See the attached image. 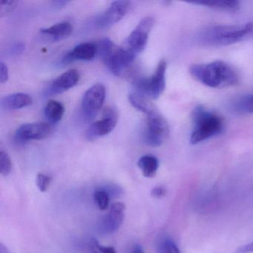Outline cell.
<instances>
[{
	"label": "cell",
	"instance_id": "obj_7",
	"mask_svg": "<svg viewBox=\"0 0 253 253\" xmlns=\"http://www.w3.org/2000/svg\"><path fill=\"white\" fill-rule=\"evenodd\" d=\"M106 94V87L102 84H95L85 91L81 104V115L84 120L90 121L95 118L104 104Z\"/></svg>",
	"mask_w": 253,
	"mask_h": 253
},
{
	"label": "cell",
	"instance_id": "obj_32",
	"mask_svg": "<svg viewBox=\"0 0 253 253\" xmlns=\"http://www.w3.org/2000/svg\"><path fill=\"white\" fill-rule=\"evenodd\" d=\"M24 49L25 44L23 43V42H17V43L12 45L11 50H10V53L12 55H18V54H22Z\"/></svg>",
	"mask_w": 253,
	"mask_h": 253
},
{
	"label": "cell",
	"instance_id": "obj_9",
	"mask_svg": "<svg viewBox=\"0 0 253 253\" xmlns=\"http://www.w3.org/2000/svg\"><path fill=\"white\" fill-rule=\"evenodd\" d=\"M132 4L129 1L119 0L112 2L109 8L99 16L95 21L98 29H108L121 21L131 10Z\"/></svg>",
	"mask_w": 253,
	"mask_h": 253
},
{
	"label": "cell",
	"instance_id": "obj_15",
	"mask_svg": "<svg viewBox=\"0 0 253 253\" xmlns=\"http://www.w3.org/2000/svg\"><path fill=\"white\" fill-rule=\"evenodd\" d=\"M73 32V27L69 22H61L51 27L41 29L42 35L47 37L50 41L57 42L69 38Z\"/></svg>",
	"mask_w": 253,
	"mask_h": 253
},
{
	"label": "cell",
	"instance_id": "obj_31",
	"mask_svg": "<svg viewBox=\"0 0 253 253\" xmlns=\"http://www.w3.org/2000/svg\"><path fill=\"white\" fill-rule=\"evenodd\" d=\"M166 194H167V189L162 186H155L151 191L152 196L158 199L165 196Z\"/></svg>",
	"mask_w": 253,
	"mask_h": 253
},
{
	"label": "cell",
	"instance_id": "obj_30",
	"mask_svg": "<svg viewBox=\"0 0 253 253\" xmlns=\"http://www.w3.org/2000/svg\"><path fill=\"white\" fill-rule=\"evenodd\" d=\"M8 77H9V74H8V67L2 61L0 63V83L2 84H5L8 81Z\"/></svg>",
	"mask_w": 253,
	"mask_h": 253
},
{
	"label": "cell",
	"instance_id": "obj_14",
	"mask_svg": "<svg viewBox=\"0 0 253 253\" xmlns=\"http://www.w3.org/2000/svg\"><path fill=\"white\" fill-rule=\"evenodd\" d=\"M97 56V48L94 42H83L68 52L61 60L63 65L70 64L76 60H91Z\"/></svg>",
	"mask_w": 253,
	"mask_h": 253
},
{
	"label": "cell",
	"instance_id": "obj_22",
	"mask_svg": "<svg viewBox=\"0 0 253 253\" xmlns=\"http://www.w3.org/2000/svg\"><path fill=\"white\" fill-rule=\"evenodd\" d=\"M158 253H181L177 244L169 236H162L157 244Z\"/></svg>",
	"mask_w": 253,
	"mask_h": 253
},
{
	"label": "cell",
	"instance_id": "obj_21",
	"mask_svg": "<svg viewBox=\"0 0 253 253\" xmlns=\"http://www.w3.org/2000/svg\"><path fill=\"white\" fill-rule=\"evenodd\" d=\"M197 5H202L211 9L217 11L236 12L239 10L240 2L236 0H226V1H217V2H193Z\"/></svg>",
	"mask_w": 253,
	"mask_h": 253
},
{
	"label": "cell",
	"instance_id": "obj_1",
	"mask_svg": "<svg viewBox=\"0 0 253 253\" xmlns=\"http://www.w3.org/2000/svg\"><path fill=\"white\" fill-rule=\"evenodd\" d=\"M253 38V22L242 25H214L200 31L194 42L200 46L232 45Z\"/></svg>",
	"mask_w": 253,
	"mask_h": 253
},
{
	"label": "cell",
	"instance_id": "obj_34",
	"mask_svg": "<svg viewBox=\"0 0 253 253\" xmlns=\"http://www.w3.org/2000/svg\"><path fill=\"white\" fill-rule=\"evenodd\" d=\"M131 253H145V252L140 246L137 245L131 250Z\"/></svg>",
	"mask_w": 253,
	"mask_h": 253
},
{
	"label": "cell",
	"instance_id": "obj_28",
	"mask_svg": "<svg viewBox=\"0 0 253 253\" xmlns=\"http://www.w3.org/2000/svg\"><path fill=\"white\" fill-rule=\"evenodd\" d=\"M18 3L17 1H2L0 5V16L3 17L11 14L17 8Z\"/></svg>",
	"mask_w": 253,
	"mask_h": 253
},
{
	"label": "cell",
	"instance_id": "obj_16",
	"mask_svg": "<svg viewBox=\"0 0 253 253\" xmlns=\"http://www.w3.org/2000/svg\"><path fill=\"white\" fill-rule=\"evenodd\" d=\"M32 97L25 93H15L3 97L1 105L6 110H17L32 105Z\"/></svg>",
	"mask_w": 253,
	"mask_h": 253
},
{
	"label": "cell",
	"instance_id": "obj_25",
	"mask_svg": "<svg viewBox=\"0 0 253 253\" xmlns=\"http://www.w3.org/2000/svg\"><path fill=\"white\" fill-rule=\"evenodd\" d=\"M12 169V163L8 154L1 149L0 150V173L3 177H6Z\"/></svg>",
	"mask_w": 253,
	"mask_h": 253
},
{
	"label": "cell",
	"instance_id": "obj_2",
	"mask_svg": "<svg viewBox=\"0 0 253 253\" xmlns=\"http://www.w3.org/2000/svg\"><path fill=\"white\" fill-rule=\"evenodd\" d=\"M189 73L195 81L212 88L233 86L239 81V76L235 69L221 60L192 65Z\"/></svg>",
	"mask_w": 253,
	"mask_h": 253
},
{
	"label": "cell",
	"instance_id": "obj_11",
	"mask_svg": "<svg viewBox=\"0 0 253 253\" xmlns=\"http://www.w3.org/2000/svg\"><path fill=\"white\" fill-rule=\"evenodd\" d=\"M118 113L112 108H106L103 111V117L102 120L96 121L90 126L87 130L85 137L88 140H95L100 137L106 135L113 131L118 124Z\"/></svg>",
	"mask_w": 253,
	"mask_h": 253
},
{
	"label": "cell",
	"instance_id": "obj_13",
	"mask_svg": "<svg viewBox=\"0 0 253 253\" xmlns=\"http://www.w3.org/2000/svg\"><path fill=\"white\" fill-rule=\"evenodd\" d=\"M80 81V74L76 69H71L54 80L46 89L49 95L61 94L75 87Z\"/></svg>",
	"mask_w": 253,
	"mask_h": 253
},
{
	"label": "cell",
	"instance_id": "obj_12",
	"mask_svg": "<svg viewBox=\"0 0 253 253\" xmlns=\"http://www.w3.org/2000/svg\"><path fill=\"white\" fill-rule=\"evenodd\" d=\"M51 132V126L47 123H33L24 124L16 131L15 139L20 143L32 140H40L48 137Z\"/></svg>",
	"mask_w": 253,
	"mask_h": 253
},
{
	"label": "cell",
	"instance_id": "obj_8",
	"mask_svg": "<svg viewBox=\"0 0 253 253\" xmlns=\"http://www.w3.org/2000/svg\"><path fill=\"white\" fill-rule=\"evenodd\" d=\"M155 25L152 17H147L141 20L135 29L130 34L125 42V47L136 56L138 55L146 48L149 35Z\"/></svg>",
	"mask_w": 253,
	"mask_h": 253
},
{
	"label": "cell",
	"instance_id": "obj_17",
	"mask_svg": "<svg viewBox=\"0 0 253 253\" xmlns=\"http://www.w3.org/2000/svg\"><path fill=\"white\" fill-rule=\"evenodd\" d=\"M137 167L142 171L143 176L152 178L156 175L159 168V161L154 155H146L140 157L137 161Z\"/></svg>",
	"mask_w": 253,
	"mask_h": 253
},
{
	"label": "cell",
	"instance_id": "obj_6",
	"mask_svg": "<svg viewBox=\"0 0 253 253\" xmlns=\"http://www.w3.org/2000/svg\"><path fill=\"white\" fill-rule=\"evenodd\" d=\"M137 56L125 47L115 48L112 54L104 60L112 75L119 78L131 76L133 66Z\"/></svg>",
	"mask_w": 253,
	"mask_h": 253
},
{
	"label": "cell",
	"instance_id": "obj_26",
	"mask_svg": "<svg viewBox=\"0 0 253 253\" xmlns=\"http://www.w3.org/2000/svg\"><path fill=\"white\" fill-rule=\"evenodd\" d=\"M51 181L52 177L46 173L40 172L37 175L36 185L41 192H45L48 190Z\"/></svg>",
	"mask_w": 253,
	"mask_h": 253
},
{
	"label": "cell",
	"instance_id": "obj_24",
	"mask_svg": "<svg viewBox=\"0 0 253 253\" xmlns=\"http://www.w3.org/2000/svg\"><path fill=\"white\" fill-rule=\"evenodd\" d=\"M94 201L96 205L98 207L99 210L101 211H105L108 210L109 207V203H110L111 197L107 192L102 187L98 188L94 191Z\"/></svg>",
	"mask_w": 253,
	"mask_h": 253
},
{
	"label": "cell",
	"instance_id": "obj_23",
	"mask_svg": "<svg viewBox=\"0 0 253 253\" xmlns=\"http://www.w3.org/2000/svg\"><path fill=\"white\" fill-rule=\"evenodd\" d=\"M97 48V56L96 57L101 58L104 61L115 49L113 42L109 38H104L95 42Z\"/></svg>",
	"mask_w": 253,
	"mask_h": 253
},
{
	"label": "cell",
	"instance_id": "obj_3",
	"mask_svg": "<svg viewBox=\"0 0 253 253\" xmlns=\"http://www.w3.org/2000/svg\"><path fill=\"white\" fill-rule=\"evenodd\" d=\"M192 129L190 143L196 145L221 134L224 128L223 118L215 112L203 106H198L192 112Z\"/></svg>",
	"mask_w": 253,
	"mask_h": 253
},
{
	"label": "cell",
	"instance_id": "obj_18",
	"mask_svg": "<svg viewBox=\"0 0 253 253\" xmlns=\"http://www.w3.org/2000/svg\"><path fill=\"white\" fill-rule=\"evenodd\" d=\"M128 100H129L130 103L137 110L146 115H149V113L157 109L155 105L152 102L149 101L148 97H145L140 93H131L128 96Z\"/></svg>",
	"mask_w": 253,
	"mask_h": 253
},
{
	"label": "cell",
	"instance_id": "obj_20",
	"mask_svg": "<svg viewBox=\"0 0 253 253\" xmlns=\"http://www.w3.org/2000/svg\"><path fill=\"white\" fill-rule=\"evenodd\" d=\"M45 117L50 122L57 123L61 121L65 113V107L63 103L56 100H49L45 106Z\"/></svg>",
	"mask_w": 253,
	"mask_h": 253
},
{
	"label": "cell",
	"instance_id": "obj_19",
	"mask_svg": "<svg viewBox=\"0 0 253 253\" xmlns=\"http://www.w3.org/2000/svg\"><path fill=\"white\" fill-rule=\"evenodd\" d=\"M231 109L235 113L252 115L253 114V94H246L235 99L231 105Z\"/></svg>",
	"mask_w": 253,
	"mask_h": 253
},
{
	"label": "cell",
	"instance_id": "obj_27",
	"mask_svg": "<svg viewBox=\"0 0 253 253\" xmlns=\"http://www.w3.org/2000/svg\"><path fill=\"white\" fill-rule=\"evenodd\" d=\"M89 249L91 253H117L114 247L102 245L96 239L91 240Z\"/></svg>",
	"mask_w": 253,
	"mask_h": 253
},
{
	"label": "cell",
	"instance_id": "obj_33",
	"mask_svg": "<svg viewBox=\"0 0 253 253\" xmlns=\"http://www.w3.org/2000/svg\"><path fill=\"white\" fill-rule=\"evenodd\" d=\"M253 253V242L249 243L245 245L241 246L237 250L236 253Z\"/></svg>",
	"mask_w": 253,
	"mask_h": 253
},
{
	"label": "cell",
	"instance_id": "obj_10",
	"mask_svg": "<svg viewBox=\"0 0 253 253\" xmlns=\"http://www.w3.org/2000/svg\"><path fill=\"white\" fill-rule=\"evenodd\" d=\"M126 207L123 203L116 202L109 208L107 214L97 225V231L103 235H109L116 232L121 228L125 217Z\"/></svg>",
	"mask_w": 253,
	"mask_h": 253
},
{
	"label": "cell",
	"instance_id": "obj_35",
	"mask_svg": "<svg viewBox=\"0 0 253 253\" xmlns=\"http://www.w3.org/2000/svg\"><path fill=\"white\" fill-rule=\"evenodd\" d=\"M69 2H66V1H56V2H53L54 6L57 7V8H61V7L65 6L66 5V4Z\"/></svg>",
	"mask_w": 253,
	"mask_h": 253
},
{
	"label": "cell",
	"instance_id": "obj_36",
	"mask_svg": "<svg viewBox=\"0 0 253 253\" xmlns=\"http://www.w3.org/2000/svg\"><path fill=\"white\" fill-rule=\"evenodd\" d=\"M0 253H11L8 247H5L2 243L0 244Z\"/></svg>",
	"mask_w": 253,
	"mask_h": 253
},
{
	"label": "cell",
	"instance_id": "obj_5",
	"mask_svg": "<svg viewBox=\"0 0 253 253\" xmlns=\"http://www.w3.org/2000/svg\"><path fill=\"white\" fill-rule=\"evenodd\" d=\"M146 125L144 140L148 146L159 147L169 137V126L158 109L146 115Z\"/></svg>",
	"mask_w": 253,
	"mask_h": 253
},
{
	"label": "cell",
	"instance_id": "obj_29",
	"mask_svg": "<svg viewBox=\"0 0 253 253\" xmlns=\"http://www.w3.org/2000/svg\"><path fill=\"white\" fill-rule=\"evenodd\" d=\"M101 187L109 193L111 198H118V197L121 196V194L123 193L122 189L117 185L107 184L101 186Z\"/></svg>",
	"mask_w": 253,
	"mask_h": 253
},
{
	"label": "cell",
	"instance_id": "obj_4",
	"mask_svg": "<svg viewBox=\"0 0 253 253\" xmlns=\"http://www.w3.org/2000/svg\"><path fill=\"white\" fill-rule=\"evenodd\" d=\"M167 69V61L162 60L158 63L155 73L150 78H134L136 92L152 100L158 99L165 89Z\"/></svg>",
	"mask_w": 253,
	"mask_h": 253
}]
</instances>
